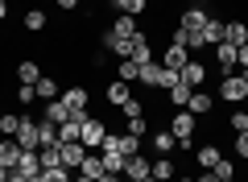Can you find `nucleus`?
I'll use <instances>...</instances> for the list:
<instances>
[{"label":"nucleus","mask_w":248,"mask_h":182,"mask_svg":"<svg viewBox=\"0 0 248 182\" xmlns=\"http://www.w3.org/2000/svg\"><path fill=\"white\" fill-rule=\"evenodd\" d=\"M9 174H13V170H4V165H0V182H9Z\"/></svg>","instance_id":"obj_52"},{"label":"nucleus","mask_w":248,"mask_h":182,"mask_svg":"<svg viewBox=\"0 0 248 182\" xmlns=\"http://www.w3.org/2000/svg\"><path fill=\"white\" fill-rule=\"evenodd\" d=\"M37 157H42V170H54V165H62L58 145H42V149H37Z\"/></svg>","instance_id":"obj_35"},{"label":"nucleus","mask_w":248,"mask_h":182,"mask_svg":"<svg viewBox=\"0 0 248 182\" xmlns=\"http://www.w3.org/2000/svg\"><path fill=\"white\" fill-rule=\"evenodd\" d=\"M108 29H112L116 37H137V33H141V21H137V17H128V13H120V17H116Z\"/></svg>","instance_id":"obj_13"},{"label":"nucleus","mask_w":248,"mask_h":182,"mask_svg":"<svg viewBox=\"0 0 248 182\" xmlns=\"http://www.w3.org/2000/svg\"><path fill=\"white\" fill-rule=\"evenodd\" d=\"M157 79H161V62L153 58V62H145V66H141V79H137V83L149 87V91H157Z\"/></svg>","instance_id":"obj_27"},{"label":"nucleus","mask_w":248,"mask_h":182,"mask_svg":"<svg viewBox=\"0 0 248 182\" xmlns=\"http://www.w3.org/2000/svg\"><path fill=\"white\" fill-rule=\"evenodd\" d=\"M58 9H66V13H75V9H79V0H58Z\"/></svg>","instance_id":"obj_47"},{"label":"nucleus","mask_w":248,"mask_h":182,"mask_svg":"<svg viewBox=\"0 0 248 182\" xmlns=\"http://www.w3.org/2000/svg\"><path fill=\"white\" fill-rule=\"evenodd\" d=\"M124 132H133V137H145V132H149V120H145V116H137V120L124 124Z\"/></svg>","instance_id":"obj_42"},{"label":"nucleus","mask_w":248,"mask_h":182,"mask_svg":"<svg viewBox=\"0 0 248 182\" xmlns=\"http://www.w3.org/2000/svg\"><path fill=\"white\" fill-rule=\"evenodd\" d=\"M240 108H248V96H244V104H240Z\"/></svg>","instance_id":"obj_57"},{"label":"nucleus","mask_w":248,"mask_h":182,"mask_svg":"<svg viewBox=\"0 0 248 182\" xmlns=\"http://www.w3.org/2000/svg\"><path fill=\"white\" fill-rule=\"evenodd\" d=\"M37 79H42V70H37V62H33V58L17 62V83H21V87H33Z\"/></svg>","instance_id":"obj_23"},{"label":"nucleus","mask_w":248,"mask_h":182,"mask_svg":"<svg viewBox=\"0 0 248 182\" xmlns=\"http://www.w3.org/2000/svg\"><path fill=\"white\" fill-rule=\"evenodd\" d=\"M21 153H25V149H21L13 137H0V165H4V170H17Z\"/></svg>","instance_id":"obj_9"},{"label":"nucleus","mask_w":248,"mask_h":182,"mask_svg":"<svg viewBox=\"0 0 248 182\" xmlns=\"http://www.w3.org/2000/svg\"><path fill=\"white\" fill-rule=\"evenodd\" d=\"M141 182H157V178H153V174H149V178H141Z\"/></svg>","instance_id":"obj_55"},{"label":"nucleus","mask_w":248,"mask_h":182,"mask_svg":"<svg viewBox=\"0 0 248 182\" xmlns=\"http://www.w3.org/2000/svg\"><path fill=\"white\" fill-rule=\"evenodd\" d=\"M58 153H62V165H66V170L79 174L83 157H87V145H83V141H58Z\"/></svg>","instance_id":"obj_3"},{"label":"nucleus","mask_w":248,"mask_h":182,"mask_svg":"<svg viewBox=\"0 0 248 182\" xmlns=\"http://www.w3.org/2000/svg\"><path fill=\"white\" fill-rule=\"evenodd\" d=\"M178 182H195V178H178Z\"/></svg>","instance_id":"obj_56"},{"label":"nucleus","mask_w":248,"mask_h":182,"mask_svg":"<svg viewBox=\"0 0 248 182\" xmlns=\"http://www.w3.org/2000/svg\"><path fill=\"white\" fill-rule=\"evenodd\" d=\"M108 4H116V9H120V4H124V0H108Z\"/></svg>","instance_id":"obj_54"},{"label":"nucleus","mask_w":248,"mask_h":182,"mask_svg":"<svg viewBox=\"0 0 248 182\" xmlns=\"http://www.w3.org/2000/svg\"><path fill=\"white\" fill-rule=\"evenodd\" d=\"M141 141H145V137H133V132H120V153H124V157L141 153Z\"/></svg>","instance_id":"obj_36"},{"label":"nucleus","mask_w":248,"mask_h":182,"mask_svg":"<svg viewBox=\"0 0 248 182\" xmlns=\"http://www.w3.org/2000/svg\"><path fill=\"white\" fill-rule=\"evenodd\" d=\"M46 120H54V124H66V120H71V108L62 104V96L46 104Z\"/></svg>","instance_id":"obj_29"},{"label":"nucleus","mask_w":248,"mask_h":182,"mask_svg":"<svg viewBox=\"0 0 248 182\" xmlns=\"http://www.w3.org/2000/svg\"><path fill=\"white\" fill-rule=\"evenodd\" d=\"M236 153L248 157V132H236Z\"/></svg>","instance_id":"obj_45"},{"label":"nucleus","mask_w":248,"mask_h":182,"mask_svg":"<svg viewBox=\"0 0 248 182\" xmlns=\"http://www.w3.org/2000/svg\"><path fill=\"white\" fill-rule=\"evenodd\" d=\"M33 99H37V91H33V87H17V104H33Z\"/></svg>","instance_id":"obj_44"},{"label":"nucleus","mask_w":248,"mask_h":182,"mask_svg":"<svg viewBox=\"0 0 248 182\" xmlns=\"http://www.w3.org/2000/svg\"><path fill=\"white\" fill-rule=\"evenodd\" d=\"M244 75H248V70H244Z\"/></svg>","instance_id":"obj_58"},{"label":"nucleus","mask_w":248,"mask_h":182,"mask_svg":"<svg viewBox=\"0 0 248 182\" xmlns=\"http://www.w3.org/2000/svg\"><path fill=\"white\" fill-rule=\"evenodd\" d=\"M9 21V0H0V25Z\"/></svg>","instance_id":"obj_48"},{"label":"nucleus","mask_w":248,"mask_h":182,"mask_svg":"<svg viewBox=\"0 0 248 182\" xmlns=\"http://www.w3.org/2000/svg\"><path fill=\"white\" fill-rule=\"evenodd\" d=\"M21 25H25V33H42L50 21H46V13H42V9H29L25 17H21Z\"/></svg>","instance_id":"obj_30"},{"label":"nucleus","mask_w":248,"mask_h":182,"mask_svg":"<svg viewBox=\"0 0 248 182\" xmlns=\"http://www.w3.org/2000/svg\"><path fill=\"white\" fill-rule=\"evenodd\" d=\"M228 129H232V132H248V108H236V112H232Z\"/></svg>","instance_id":"obj_38"},{"label":"nucleus","mask_w":248,"mask_h":182,"mask_svg":"<svg viewBox=\"0 0 248 182\" xmlns=\"http://www.w3.org/2000/svg\"><path fill=\"white\" fill-rule=\"evenodd\" d=\"M207 21H211V13H207L203 4H190V9L182 13V29H190V33H199V29H203Z\"/></svg>","instance_id":"obj_10"},{"label":"nucleus","mask_w":248,"mask_h":182,"mask_svg":"<svg viewBox=\"0 0 248 182\" xmlns=\"http://www.w3.org/2000/svg\"><path fill=\"white\" fill-rule=\"evenodd\" d=\"M199 33H203V50H207V46L215 50V46L223 42V21H219V17H211V21H207L203 29H199Z\"/></svg>","instance_id":"obj_20"},{"label":"nucleus","mask_w":248,"mask_h":182,"mask_svg":"<svg viewBox=\"0 0 248 182\" xmlns=\"http://www.w3.org/2000/svg\"><path fill=\"white\" fill-rule=\"evenodd\" d=\"M104 137H108V124H104V120H95V116H87V120H83L79 141H83L87 149H99V145H104Z\"/></svg>","instance_id":"obj_5"},{"label":"nucleus","mask_w":248,"mask_h":182,"mask_svg":"<svg viewBox=\"0 0 248 182\" xmlns=\"http://www.w3.org/2000/svg\"><path fill=\"white\" fill-rule=\"evenodd\" d=\"M186 62H190V50H182V46H166V54H161V66H166V70H182Z\"/></svg>","instance_id":"obj_15"},{"label":"nucleus","mask_w":248,"mask_h":182,"mask_svg":"<svg viewBox=\"0 0 248 182\" xmlns=\"http://www.w3.org/2000/svg\"><path fill=\"white\" fill-rule=\"evenodd\" d=\"M223 42L244 46L248 42V25H244V21H223Z\"/></svg>","instance_id":"obj_21"},{"label":"nucleus","mask_w":248,"mask_h":182,"mask_svg":"<svg viewBox=\"0 0 248 182\" xmlns=\"http://www.w3.org/2000/svg\"><path fill=\"white\" fill-rule=\"evenodd\" d=\"M219 157H223V153H219V145H215V141H207V145H199V153H195V162L203 165V170H211V165L219 162Z\"/></svg>","instance_id":"obj_28"},{"label":"nucleus","mask_w":248,"mask_h":182,"mask_svg":"<svg viewBox=\"0 0 248 182\" xmlns=\"http://www.w3.org/2000/svg\"><path fill=\"white\" fill-rule=\"evenodd\" d=\"M170 46H182V50H190V29H182V25H178L174 33H170Z\"/></svg>","instance_id":"obj_41"},{"label":"nucleus","mask_w":248,"mask_h":182,"mask_svg":"<svg viewBox=\"0 0 248 182\" xmlns=\"http://www.w3.org/2000/svg\"><path fill=\"white\" fill-rule=\"evenodd\" d=\"M186 112H190V116H211V112H215V99L207 96V91H190V104H186Z\"/></svg>","instance_id":"obj_14"},{"label":"nucleus","mask_w":248,"mask_h":182,"mask_svg":"<svg viewBox=\"0 0 248 182\" xmlns=\"http://www.w3.org/2000/svg\"><path fill=\"white\" fill-rule=\"evenodd\" d=\"M71 174H75V170H66V165H54V170H42V174H37V182H75Z\"/></svg>","instance_id":"obj_34"},{"label":"nucleus","mask_w":248,"mask_h":182,"mask_svg":"<svg viewBox=\"0 0 248 182\" xmlns=\"http://www.w3.org/2000/svg\"><path fill=\"white\" fill-rule=\"evenodd\" d=\"M128 99H133V87H128V83H120V79H116V83L108 87V104H112V108H124V104H128Z\"/></svg>","instance_id":"obj_24"},{"label":"nucleus","mask_w":248,"mask_h":182,"mask_svg":"<svg viewBox=\"0 0 248 182\" xmlns=\"http://www.w3.org/2000/svg\"><path fill=\"white\" fill-rule=\"evenodd\" d=\"M190 4H203V9H207V4H211V0H190Z\"/></svg>","instance_id":"obj_53"},{"label":"nucleus","mask_w":248,"mask_h":182,"mask_svg":"<svg viewBox=\"0 0 248 182\" xmlns=\"http://www.w3.org/2000/svg\"><path fill=\"white\" fill-rule=\"evenodd\" d=\"M149 149H153V157H170L178 149V137L170 129H153V137H149Z\"/></svg>","instance_id":"obj_6"},{"label":"nucleus","mask_w":248,"mask_h":182,"mask_svg":"<svg viewBox=\"0 0 248 182\" xmlns=\"http://www.w3.org/2000/svg\"><path fill=\"white\" fill-rule=\"evenodd\" d=\"M33 91H37V99H42V104H50V99L62 96V91H58V79H54V75H42V79L33 83Z\"/></svg>","instance_id":"obj_17"},{"label":"nucleus","mask_w":248,"mask_h":182,"mask_svg":"<svg viewBox=\"0 0 248 182\" xmlns=\"http://www.w3.org/2000/svg\"><path fill=\"white\" fill-rule=\"evenodd\" d=\"M17 174H25V178H37V174H42V157H37V149H25V153H21Z\"/></svg>","instance_id":"obj_19"},{"label":"nucleus","mask_w":248,"mask_h":182,"mask_svg":"<svg viewBox=\"0 0 248 182\" xmlns=\"http://www.w3.org/2000/svg\"><path fill=\"white\" fill-rule=\"evenodd\" d=\"M170 104H174V108H186V104H190V87H182V83L170 87Z\"/></svg>","instance_id":"obj_39"},{"label":"nucleus","mask_w":248,"mask_h":182,"mask_svg":"<svg viewBox=\"0 0 248 182\" xmlns=\"http://www.w3.org/2000/svg\"><path fill=\"white\" fill-rule=\"evenodd\" d=\"M219 96H223V104H244V96H248V75L244 70H232V75H223V83H219Z\"/></svg>","instance_id":"obj_1"},{"label":"nucleus","mask_w":248,"mask_h":182,"mask_svg":"<svg viewBox=\"0 0 248 182\" xmlns=\"http://www.w3.org/2000/svg\"><path fill=\"white\" fill-rule=\"evenodd\" d=\"M153 178H157V182H174L178 178L174 157H153Z\"/></svg>","instance_id":"obj_22"},{"label":"nucleus","mask_w":248,"mask_h":182,"mask_svg":"<svg viewBox=\"0 0 248 182\" xmlns=\"http://www.w3.org/2000/svg\"><path fill=\"white\" fill-rule=\"evenodd\" d=\"M178 83H182V87H190V91H199V87L207 83V66H203L199 58H190L182 70H178Z\"/></svg>","instance_id":"obj_4"},{"label":"nucleus","mask_w":248,"mask_h":182,"mask_svg":"<svg viewBox=\"0 0 248 182\" xmlns=\"http://www.w3.org/2000/svg\"><path fill=\"white\" fill-rule=\"evenodd\" d=\"M79 174H87V178H104V157H99V149H87V157H83V165H79Z\"/></svg>","instance_id":"obj_18"},{"label":"nucleus","mask_w":248,"mask_h":182,"mask_svg":"<svg viewBox=\"0 0 248 182\" xmlns=\"http://www.w3.org/2000/svg\"><path fill=\"white\" fill-rule=\"evenodd\" d=\"M9 182H37V178H25V174H17V170H13V174H9Z\"/></svg>","instance_id":"obj_49"},{"label":"nucleus","mask_w":248,"mask_h":182,"mask_svg":"<svg viewBox=\"0 0 248 182\" xmlns=\"http://www.w3.org/2000/svg\"><path fill=\"white\" fill-rule=\"evenodd\" d=\"M120 112H124V120H137V116H145V99H141V96H133L128 104L120 108Z\"/></svg>","instance_id":"obj_37"},{"label":"nucleus","mask_w":248,"mask_h":182,"mask_svg":"<svg viewBox=\"0 0 248 182\" xmlns=\"http://www.w3.org/2000/svg\"><path fill=\"white\" fill-rule=\"evenodd\" d=\"M145 9H149V0H124L120 4V13H128V17H137V21H141Z\"/></svg>","instance_id":"obj_40"},{"label":"nucleus","mask_w":248,"mask_h":182,"mask_svg":"<svg viewBox=\"0 0 248 182\" xmlns=\"http://www.w3.org/2000/svg\"><path fill=\"white\" fill-rule=\"evenodd\" d=\"M157 87H161V91L178 87V70H166V66H161V79H157Z\"/></svg>","instance_id":"obj_43"},{"label":"nucleus","mask_w":248,"mask_h":182,"mask_svg":"<svg viewBox=\"0 0 248 182\" xmlns=\"http://www.w3.org/2000/svg\"><path fill=\"white\" fill-rule=\"evenodd\" d=\"M133 62H137V66L153 62V42H149V33H137V37H133Z\"/></svg>","instance_id":"obj_16"},{"label":"nucleus","mask_w":248,"mask_h":182,"mask_svg":"<svg viewBox=\"0 0 248 182\" xmlns=\"http://www.w3.org/2000/svg\"><path fill=\"white\" fill-rule=\"evenodd\" d=\"M99 182H124V174H104Z\"/></svg>","instance_id":"obj_50"},{"label":"nucleus","mask_w":248,"mask_h":182,"mask_svg":"<svg viewBox=\"0 0 248 182\" xmlns=\"http://www.w3.org/2000/svg\"><path fill=\"white\" fill-rule=\"evenodd\" d=\"M170 132L178 137V149H190V137H195V116L186 112V108H178V116L170 120Z\"/></svg>","instance_id":"obj_2"},{"label":"nucleus","mask_w":248,"mask_h":182,"mask_svg":"<svg viewBox=\"0 0 248 182\" xmlns=\"http://www.w3.org/2000/svg\"><path fill=\"white\" fill-rule=\"evenodd\" d=\"M42 145H58V124L46 120V116L37 120V149H42Z\"/></svg>","instance_id":"obj_26"},{"label":"nucleus","mask_w":248,"mask_h":182,"mask_svg":"<svg viewBox=\"0 0 248 182\" xmlns=\"http://www.w3.org/2000/svg\"><path fill=\"white\" fill-rule=\"evenodd\" d=\"M62 104L71 108V112H87V104H91V91L75 83V87H66V91H62Z\"/></svg>","instance_id":"obj_8"},{"label":"nucleus","mask_w":248,"mask_h":182,"mask_svg":"<svg viewBox=\"0 0 248 182\" xmlns=\"http://www.w3.org/2000/svg\"><path fill=\"white\" fill-rule=\"evenodd\" d=\"M195 182H219V178H215V174H211V170H207V174H203V178H195Z\"/></svg>","instance_id":"obj_51"},{"label":"nucleus","mask_w":248,"mask_h":182,"mask_svg":"<svg viewBox=\"0 0 248 182\" xmlns=\"http://www.w3.org/2000/svg\"><path fill=\"white\" fill-rule=\"evenodd\" d=\"M211 174H215L219 182H236V162H228V157H219V162L211 165Z\"/></svg>","instance_id":"obj_33"},{"label":"nucleus","mask_w":248,"mask_h":182,"mask_svg":"<svg viewBox=\"0 0 248 182\" xmlns=\"http://www.w3.org/2000/svg\"><path fill=\"white\" fill-rule=\"evenodd\" d=\"M99 157H104V170L108 174H124V162H128L124 153H116V149H99Z\"/></svg>","instance_id":"obj_31"},{"label":"nucleus","mask_w":248,"mask_h":182,"mask_svg":"<svg viewBox=\"0 0 248 182\" xmlns=\"http://www.w3.org/2000/svg\"><path fill=\"white\" fill-rule=\"evenodd\" d=\"M149 174H153V157L133 153L128 162H124V178H128V182H141V178H149Z\"/></svg>","instance_id":"obj_7"},{"label":"nucleus","mask_w":248,"mask_h":182,"mask_svg":"<svg viewBox=\"0 0 248 182\" xmlns=\"http://www.w3.org/2000/svg\"><path fill=\"white\" fill-rule=\"evenodd\" d=\"M236 66H244V70H248V42L236 50Z\"/></svg>","instance_id":"obj_46"},{"label":"nucleus","mask_w":248,"mask_h":182,"mask_svg":"<svg viewBox=\"0 0 248 182\" xmlns=\"http://www.w3.org/2000/svg\"><path fill=\"white\" fill-rule=\"evenodd\" d=\"M21 129V112H0V137H17Z\"/></svg>","instance_id":"obj_32"},{"label":"nucleus","mask_w":248,"mask_h":182,"mask_svg":"<svg viewBox=\"0 0 248 182\" xmlns=\"http://www.w3.org/2000/svg\"><path fill=\"white\" fill-rule=\"evenodd\" d=\"M17 141L21 149H37V120H29V116H21V129H17Z\"/></svg>","instance_id":"obj_12"},{"label":"nucleus","mask_w":248,"mask_h":182,"mask_svg":"<svg viewBox=\"0 0 248 182\" xmlns=\"http://www.w3.org/2000/svg\"><path fill=\"white\" fill-rule=\"evenodd\" d=\"M236 50H240V46H232V42H219V46H215V62H219V75H232V70H236Z\"/></svg>","instance_id":"obj_11"},{"label":"nucleus","mask_w":248,"mask_h":182,"mask_svg":"<svg viewBox=\"0 0 248 182\" xmlns=\"http://www.w3.org/2000/svg\"><path fill=\"white\" fill-rule=\"evenodd\" d=\"M116 79H120V83H128V87H133L137 79H141V66H137L133 58H120V62H116Z\"/></svg>","instance_id":"obj_25"}]
</instances>
